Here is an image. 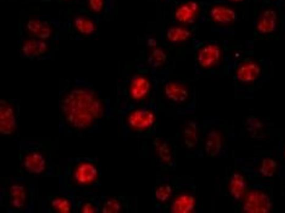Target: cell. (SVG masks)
<instances>
[{"label":"cell","mask_w":285,"mask_h":213,"mask_svg":"<svg viewBox=\"0 0 285 213\" xmlns=\"http://www.w3.org/2000/svg\"><path fill=\"white\" fill-rule=\"evenodd\" d=\"M155 116L152 112L146 109H139L131 115L129 122L132 127L144 129L150 127L154 123Z\"/></svg>","instance_id":"cell-4"},{"label":"cell","mask_w":285,"mask_h":213,"mask_svg":"<svg viewBox=\"0 0 285 213\" xmlns=\"http://www.w3.org/2000/svg\"><path fill=\"white\" fill-rule=\"evenodd\" d=\"M89 4L91 9L98 12L102 9L103 0H89Z\"/></svg>","instance_id":"cell-30"},{"label":"cell","mask_w":285,"mask_h":213,"mask_svg":"<svg viewBox=\"0 0 285 213\" xmlns=\"http://www.w3.org/2000/svg\"><path fill=\"white\" fill-rule=\"evenodd\" d=\"M270 199L267 195L258 191H252L247 195L243 209L246 212L266 213L271 208Z\"/></svg>","instance_id":"cell-2"},{"label":"cell","mask_w":285,"mask_h":213,"mask_svg":"<svg viewBox=\"0 0 285 213\" xmlns=\"http://www.w3.org/2000/svg\"><path fill=\"white\" fill-rule=\"evenodd\" d=\"M120 210V205L118 201L110 199L106 201L103 207L102 212L104 213L118 212Z\"/></svg>","instance_id":"cell-26"},{"label":"cell","mask_w":285,"mask_h":213,"mask_svg":"<svg viewBox=\"0 0 285 213\" xmlns=\"http://www.w3.org/2000/svg\"><path fill=\"white\" fill-rule=\"evenodd\" d=\"M277 168L275 160L266 158L263 160L260 168V172L265 176L271 177L274 174Z\"/></svg>","instance_id":"cell-22"},{"label":"cell","mask_w":285,"mask_h":213,"mask_svg":"<svg viewBox=\"0 0 285 213\" xmlns=\"http://www.w3.org/2000/svg\"><path fill=\"white\" fill-rule=\"evenodd\" d=\"M190 36L189 30L178 26L170 28L167 32L168 39L174 43L183 42L189 38Z\"/></svg>","instance_id":"cell-20"},{"label":"cell","mask_w":285,"mask_h":213,"mask_svg":"<svg viewBox=\"0 0 285 213\" xmlns=\"http://www.w3.org/2000/svg\"><path fill=\"white\" fill-rule=\"evenodd\" d=\"M97 176L96 167L90 164H83L80 165L75 173L76 180L82 184L94 182Z\"/></svg>","instance_id":"cell-12"},{"label":"cell","mask_w":285,"mask_h":213,"mask_svg":"<svg viewBox=\"0 0 285 213\" xmlns=\"http://www.w3.org/2000/svg\"><path fill=\"white\" fill-rule=\"evenodd\" d=\"M229 1L233 3H240L243 2V0H229Z\"/></svg>","instance_id":"cell-32"},{"label":"cell","mask_w":285,"mask_h":213,"mask_svg":"<svg viewBox=\"0 0 285 213\" xmlns=\"http://www.w3.org/2000/svg\"><path fill=\"white\" fill-rule=\"evenodd\" d=\"M246 188V183L242 176L235 174L230 182V192L236 199H240L243 196Z\"/></svg>","instance_id":"cell-17"},{"label":"cell","mask_w":285,"mask_h":213,"mask_svg":"<svg viewBox=\"0 0 285 213\" xmlns=\"http://www.w3.org/2000/svg\"><path fill=\"white\" fill-rule=\"evenodd\" d=\"M10 193L13 205L15 208H22L24 205L26 199V193L24 187L16 184L10 188Z\"/></svg>","instance_id":"cell-18"},{"label":"cell","mask_w":285,"mask_h":213,"mask_svg":"<svg viewBox=\"0 0 285 213\" xmlns=\"http://www.w3.org/2000/svg\"><path fill=\"white\" fill-rule=\"evenodd\" d=\"M62 108L68 122L78 128L88 127L103 112L95 95L84 89L72 91L64 100Z\"/></svg>","instance_id":"cell-1"},{"label":"cell","mask_w":285,"mask_h":213,"mask_svg":"<svg viewBox=\"0 0 285 213\" xmlns=\"http://www.w3.org/2000/svg\"><path fill=\"white\" fill-rule=\"evenodd\" d=\"M172 193V188L170 186L165 185L160 187L156 190L155 195L157 199L162 202L167 201Z\"/></svg>","instance_id":"cell-25"},{"label":"cell","mask_w":285,"mask_h":213,"mask_svg":"<svg viewBox=\"0 0 285 213\" xmlns=\"http://www.w3.org/2000/svg\"><path fill=\"white\" fill-rule=\"evenodd\" d=\"M221 148V138L219 134L216 131H213L208 136L206 143V149L207 153L215 156L220 151Z\"/></svg>","instance_id":"cell-19"},{"label":"cell","mask_w":285,"mask_h":213,"mask_svg":"<svg viewBox=\"0 0 285 213\" xmlns=\"http://www.w3.org/2000/svg\"><path fill=\"white\" fill-rule=\"evenodd\" d=\"M199 10V5L196 2L191 1L179 7L175 13L176 19L182 23H189L194 21Z\"/></svg>","instance_id":"cell-7"},{"label":"cell","mask_w":285,"mask_h":213,"mask_svg":"<svg viewBox=\"0 0 285 213\" xmlns=\"http://www.w3.org/2000/svg\"><path fill=\"white\" fill-rule=\"evenodd\" d=\"M221 50L216 44H208L201 49L197 55V61L203 67L208 68L216 65L220 60Z\"/></svg>","instance_id":"cell-3"},{"label":"cell","mask_w":285,"mask_h":213,"mask_svg":"<svg viewBox=\"0 0 285 213\" xmlns=\"http://www.w3.org/2000/svg\"><path fill=\"white\" fill-rule=\"evenodd\" d=\"M75 24L78 30L84 34H90L96 30L94 23L84 17H77L75 20Z\"/></svg>","instance_id":"cell-21"},{"label":"cell","mask_w":285,"mask_h":213,"mask_svg":"<svg viewBox=\"0 0 285 213\" xmlns=\"http://www.w3.org/2000/svg\"><path fill=\"white\" fill-rule=\"evenodd\" d=\"M16 119L13 109L7 103L1 101L0 107V132L5 135H9L14 131Z\"/></svg>","instance_id":"cell-5"},{"label":"cell","mask_w":285,"mask_h":213,"mask_svg":"<svg viewBox=\"0 0 285 213\" xmlns=\"http://www.w3.org/2000/svg\"><path fill=\"white\" fill-rule=\"evenodd\" d=\"M260 68L255 63L249 62L242 65L238 69L236 76L240 81L244 83L252 82L259 76Z\"/></svg>","instance_id":"cell-11"},{"label":"cell","mask_w":285,"mask_h":213,"mask_svg":"<svg viewBox=\"0 0 285 213\" xmlns=\"http://www.w3.org/2000/svg\"><path fill=\"white\" fill-rule=\"evenodd\" d=\"M165 91L168 98L175 102H183L188 97L187 89L183 85L178 83L167 84Z\"/></svg>","instance_id":"cell-9"},{"label":"cell","mask_w":285,"mask_h":213,"mask_svg":"<svg viewBox=\"0 0 285 213\" xmlns=\"http://www.w3.org/2000/svg\"><path fill=\"white\" fill-rule=\"evenodd\" d=\"M247 126L250 132L257 131L263 126L258 119L254 117L249 118L247 119Z\"/></svg>","instance_id":"cell-28"},{"label":"cell","mask_w":285,"mask_h":213,"mask_svg":"<svg viewBox=\"0 0 285 213\" xmlns=\"http://www.w3.org/2000/svg\"><path fill=\"white\" fill-rule=\"evenodd\" d=\"M152 59L157 63H161L165 60V55L164 52L160 50L156 49L154 51L152 54Z\"/></svg>","instance_id":"cell-29"},{"label":"cell","mask_w":285,"mask_h":213,"mask_svg":"<svg viewBox=\"0 0 285 213\" xmlns=\"http://www.w3.org/2000/svg\"><path fill=\"white\" fill-rule=\"evenodd\" d=\"M157 148H158L159 154L162 160L166 162H170L171 159V154L166 144L159 142Z\"/></svg>","instance_id":"cell-27"},{"label":"cell","mask_w":285,"mask_h":213,"mask_svg":"<svg viewBox=\"0 0 285 213\" xmlns=\"http://www.w3.org/2000/svg\"><path fill=\"white\" fill-rule=\"evenodd\" d=\"M185 141L186 145L192 147L195 145L197 141V129L195 123H190L185 129Z\"/></svg>","instance_id":"cell-23"},{"label":"cell","mask_w":285,"mask_h":213,"mask_svg":"<svg viewBox=\"0 0 285 213\" xmlns=\"http://www.w3.org/2000/svg\"><path fill=\"white\" fill-rule=\"evenodd\" d=\"M212 19L219 24H228L234 21L236 17L235 11L225 6H216L210 10Z\"/></svg>","instance_id":"cell-10"},{"label":"cell","mask_w":285,"mask_h":213,"mask_svg":"<svg viewBox=\"0 0 285 213\" xmlns=\"http://www.w3.org/2000/svg\"><path fill=\"white\" fill-rule=\"evenodd\" d=\"M195 207V199L190 195H184L174 201L172 210L173 212H189Z\"/></svg>","instance_id":"cell-15"},{"label":"cell","mask_w":285,"mask_h":213,"mask_svg":"<svg viewBox=\"0 0 285 213\" xmlns=\"http://www.w3.org/2000/svg\"><path fill=\"white\" fill-rule=\"evenodd\" d=\"M47 49L46 44L40 40H31L23 46V53L28 57H34L42 55Z\"/></svg>","instance_id":"cell-14"},{"label":"cell","mask_w":285,"mask_h":213,"mask_svg":"<svg viewBox=\"0 0 285 213\" xmlns=\"http://www.w3.org/2000/svg\"><path fill=\"white\" fill-rule=\"evenodd\" d=\"M25 168L33 174L42 172L45 168V162L42 155L33 153L28 155L25 159Z\"/></svg>","instance_id":"cell-13"},{"label":"cell","mask_w":285,"mask_h":213,"mask_svg":"<svg viewBox=\"0 0 285 213\" xmlns=\"http://www.w3.org/2000/svg\"><path fill=\"white\" fill-rule=\"evenodd\" d=\"M150 89V83L148 79L137 76L131 82L130 93L133 99L141 100L146 96Z\"/></svg>","instance_id":"cell-6"},{"label":"cell","mask_w":285,"mask_h":213,"mask_svg":"<svg viewBox=\"0 0 285 213\" xmlns=\"http://www.w3.org/2000/svg\"><path fill=\"white\" fill-rule=\"evenodd\" d=\"M27 28L35 36L41 39L48 38L51 34L50 26L39 20H30L28 22Z\"/></svg>","instance_id":"cell-16"},{"label":"cell","mask_w":285,"mask_h":213,"mask_svg":"<svg viewBox=\"0 0 285 213\" xmlns=\"http://www.w3.org/2000/svg\"><path fill=\"white\" fill-rule=\"evenodd\" d=\"M277 14L274 10L268 9L262 14L257 25L258 31L262 33H269L275 31L277 25Z\"/></svg>","instance_id":"cell-8"},{"label":"cell","mask_w":285,"mask_h":213,"mask_svg":"<svg viewBox=\"0 0 285 213\" xmlns=\"http://www.w3.org/2000/svg\"><path fill=\"white\" fill-rule=\"evenodd\" d=\"M52 206L58 212L67 213L71 210V204L65 199L57 198L53 200Z\"/></svg>","instance_id":"cell-24"},{"label":"cell","mask_w":285,"mask_h":213,"mask_svg":"<svg viewBox=\"0 0 285 213\" xmlns=\"http://www.w3.org/2000/svg\"><path fill=\"white\" fill-rule=\"evenodd\" d=\"M83 212H85V213L95 212V210L94 208H93V206L91 205V204H86L83 207Z\"/></svg>","instance_id":"cell-31"}]
</instances>
